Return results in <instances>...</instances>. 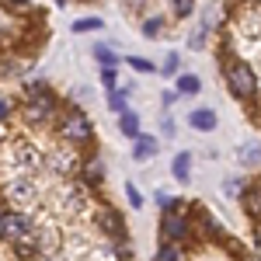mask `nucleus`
Masks as SVG:
<instances>
[{
  "instance_id": "obj_4",
  "label": "nucleus",
  "mask_w": 261,
  "mask_h": 261,
  "mask_svg": "<svg viewBox=\"0 0 261 261\" xmlns=\"http://www.w3.org/2000/svg\"><path fill=\"white\" fill-rule=\"evenodd\" d=\"M21 233H24V216L4 213V216H0V237H7V241H18Z\"/></svg>"
},
{
  "instance_id": "obj_8",
  "label": "nucleus",
  "mask_w": 261,
  "mask_h": 261,
  "mask_svg": "<svg viewBox=\"0 0 261 261\" xmlns=\"http://www.w3.org/2000/svg\"><path fill=\"white\" fill-rule=\"evenodd\" d=\"M49 112H53V94H42V98H35V105L28 108V119L39 122V119H45Z\"/></svg>"
},
{
  "instance_id": "obj_11",
  "label": "nucleus",
  "mask_w": 261,
  "mask_h": 261,
  "mask_svg": "<svg viewBox=\"0 0 261 261\" xmlns=\"http://www.w3.org/2000/svg\"><path fill=\"white\" fill-rule=\"evenodd\" d=\"M199 91H202V84L195 73H181L178 77V94H199Z\"/></svg>"
},
{
  "instance_id": "obj_21",
  "label": "nucleus",
  "mask_w": 261,
  "mask_h": 261,
  "mask_svg": "<svg viewBox=\"0 0 261 261\" xmlns=\"http://www.w3.org/2000/svg\"><path fill=\"white\" fill-rule=\"evenodd\" d=\"M174 14H178V18L192 14V0H174Z\"/></svg>"
},
{
  "instance_id": "obj_24",
  "label": "nucleus",
  "mask_w": 261,
  "mask_h": 261,
  "mask_svg": "<svg viewBox=\"0 0 261 261\" xmlns=\"http://www.w3.org/2000/svg\"><path fill=\"white\" fill-rule=\"evenodd\" d=\"M112 108H115V112H125V98H122V94H112Z\"/></svg>"
},
{
  "instance_id": "obj_1",
  "label": "nucleus",
  "mask_w": 261,
  "mask_h": 261,
  "mask_svg": "<svg viewBox=\"0 0 261 261\" xmlns=\"http://www.w3.org/2000/svg\"><path fill=\"white\" fill-rule=\"evenodd\" d=\"M226 84H230V91L237 94V98H251L254 91H258V81H254V73H251V66L247 63H226Z\"/></svg>"
},
{
  "instance_id": "obj_10",
  "label": "nucleus",
  "mask_w": 261,
  "mask_h": 261,
  "mask_svg": "<svg viewBox=\"0 0 261 261\" xmlns=\"http://www.w3.org/2000/svg\"><path fill=\"white\" fill-rule=\"evenodd\" d=\"M101 223H105V230H108L112 237H122V216L115 209H105V213H101Z\"/></svg>"
},
{
  "instance_id": "obj_22",
  "label": "nucleus",
  "mask_w": 261,
  "mask_h": 261,
  "mask_svg": "<svg viewBox=\"0 0 261 261\" xmlns=\"http://www.w3.org/2000/svg\"><path fill=\"white\" fill-rule=\"evenodd\" d=\"M178 70V53H167V60H164V73H174Z\"/></svg>"
},
{
  "instance_id": "obj_23",
  "label": "nucleus",
  "mask_w": 261,
  "mask_h": 261,
  "mask_svg": "<svg viewBox=\"0 0 261 261\" xmlns=\"http://www.w3.org/2000/svg\"><path fill=\"white\" fill-rule=\"evenodd\" d=\"M125 195H129V202H133V209H140V205H143L140 192H136V185H129V188H125Z\"/></svg>"
},
{
  "instance_id": "obj_6",
  "label": "nucleus",
  "mask_w": 261,
  "mask_h": 261,
  "mask_svg": "<svg viewBox=\"0 0 261 261\" xmlns=\"http://www.w3.org/2000/svg\"><path fill=\"white\" fill-rule=\"evenodd\" d=\"M157 150H161L157 136H143V133L136 136V150H133V153H136V161H146V157H153Z\"/></svg>"
},
{
  "instance_id": "obj_19",
  "label": "nucleus",
  "mask_w": 261,
  "mask_h": 261,
  "mask_svg": "<svg viewBox=\"0 0 261 261\" xmlns=\"http://www.w3.org/2000/svg\"><path fill=\"white\" fill-rule=\"evenodd\" d=\"M202 226H205V233H209V237H223V226L213 220V216H202Z\"/></svg>"
},
{
  "instance_id": "obj_12",
  "label": "nucleus",
  "mask_w": 261,
  "mask_h": 261,
  "mask_svg": "<svg viewBox=\"0 0 261 261\" xmlns=\"http://www.w3.org/2000/svg\"><path fill=\"white\" fill-rule=\"evenodd\" d=\"M244 209H247L251 216H261V188H251V192H247V199H244Z\"/></svg>"
},
{
  "instance_id": "obj_16",
  "label": "nucleus",
  "mask_w": 261,
  "mask_h": 261,
  "mask_svg": "<svg viewBox=\"0 0 261 261\" xmlns=\"http://www.w3.org/2000/svg\"><path fill=\"white\" fill-rule=\"evenodd\" d=\"M241 161L244 164H261V146H244V150H241Z\"/></svg>"
},
{
  "instance_id": "obj_25",
  "label": "nucleus",
  "mask_w": 261,
  "mask_h": 261,
  "mask_svg": "<svg viewBox=\"0 0 261 261\" xmlns=\"http://www.w3.org/2000/svg\"><path fill=\"white\" fill-rule=\"evenodd\" d=\"M7 112H11V105H7V101H0V119H7Z\"/></svg>"
},
{
  "instance_id": "obj_15",
  "label": "nucleus",
  "mask_w": 261,
  "mask_h": 261,
  "mask_svg": "<svg viewBox=\"0 0 261 261\" xmlns=\"http://www.w3.org/2000/svg\"><path fill=\"white\" fill-rule=\"evenodd\" d=\"M105 24H101V18H81L73 21V32H101Z\"/></svg>"
},
{
  "instance_id": "obj_13",
  "label": "nucleus",
  "mask_w": 261,
  "mask_h": 261,
  "mask_svg": "<svg viewBox=\"0 0 261 261\" xmlns=\"http://www.w3.org/2000/svg\"><path fill=\"white\" fill-rule=\"evenodd\" d=\"M157 261H185V254H181L178 244H164L161 251H157Z\"/></svg>"
},
{
  "instance_id": "obj_14",
  "label": "nucleus",
  "mask_w": 261,
  "mask_h": 261,
  "mask_svg": "<svg viewBox=\"0 0 261 261\" xmlns=\"http://www.w3.org/2000/svg\"><path fill=\"white\" fill-rule=\"evenodd\" d=\"M94 56H98V63L105 66V70H112V66L119 63V56H115V53H112L108 45H98V49H94Z\"/></svg>"
},
{
  "instance_id": "obj_7",
  "label": "nucleus",
  "mask_w": 261,
  "mask_h": 261,
  "mask_svg": "<svg viewBox=\"0 0 261 261\" xmlns=\"http://www.w3.org/2000/svg\"><path fill=\"white\" fill-rule=\"evenodd\" d=\"M119 129L125 133V136H140V115L125 108V112L119 115Z\"/></svg>"
},
{
  "instance_id": "obj_2",
  "label": "nucleus",
  "mask_w": 261,
  "mask_h": 261,
  "mask_svg": "<svg viewBox=\"0 0 261 261\" xmlns=\"http://www.w3.org/2000/svg\"><path fill=\"white\" fill-rule=\"evenodd\" d=\"M63 136L73 140V143H91V122L84 119L81 112H70L63 119Z\"/></svg>"
},
{
  "instance_id": "obj_3",
  "label": "nucleus",
  "mask_w": 261,
  "mask_h": 261,
  "mask_svg": "<svg viewBox=\"0 0 261 261\" xmlns=\"http://www.w3.org/2000/svg\"><path fill=\"white\" fill-rule=\"evenodd\" d=\"M161 230H164V237H167V244H174V241H181V237L188 233V220L178 216V209H167V213H164Z\"/></svg>"
},
{
  "instance_id": "obj_5",
  "label": "nucleus",
  "mask_w": 261,
  "mask_h": 261,
  "mask_svg": "<svg viewBox=\"0 0 261 261\" xmlns=\"http://www.w3.org/2000/svg\"><path fill=\"white\" fill-rule=\"evenodd\" d=\"M188 122H192L199 133H213V129H216V115H213V108H195V112L188 115Z\"/></svg>"
},
{
  "instance_id": "obj_9",
  "label": "nucleus",
  "mask_w": 261,
  "mask_h": 261,
  "mask_svg": "<svg viewBox=\"0 0 261 261\" xmlns=\"http://www.w3.org/2000/svg\"><path fill=\"white\" fill-rule=\"evenodd\" d=\"M188 167H192V157L188 153H174V161H171V174L178 181H188Z\"/></svg>"
},
{
  "instance_id": "obj_26",
  "label": "nucleus",
  "mask_w": 261,
  "mask_h": 261,
  "mask_svg": "<svg viewBox=\"0 0 261 261\" xmlns=\"http://www.w3.org/2000/svg\"><path fill=\"white\" fill-rule=\"evenodd\" d=\"M247 261H261V258H247Z\"/></svg>"
},
{
  "instance_id": "obj_20",
  "label": "nucleus",
  "mask_w": 261,
  "mask_h": 261,
  "mask_svg": "<svg viewBox=\"0 0 261 261\" xmlns=\"http://www.w3.org/2000/svg\"><path fill=\"white\" fill-rule=\"evenodd\" d=\"M105 178V164L94 161V164H87V181H101Z\"/></svg>"
},
{
  "instance_id": "obj_17",
  "label": "nucleus",
  "mask_w": 261,
  "mask_h": 261,
  "mask_svg": "<svg viewBox=\"0 0 261 261\" xmlns=\"http://www.w3.org/2000/svg\"><path fill=\"white\" fill-rule=\"evenodd\" d=\"M129 66H133V70H140V73H150V70H157L153 63L143 60V56H129Z\"/></svg>"
},
{
  "instance_id": "obj_18",
  "label": "nucleus",
  "mask_w": 261,
  "mask_h": 261,
  "mask_svg": "<svg viewBox=\"0 0 261 261\" xmlns=\"http://www.w3.org/2000/svg\"><path fill=\"white\" fill-rule=\"evenodd\" d=\"M161 24H164L161 18H150L143 24V35H146V39H157V35H161Z\"/></svg>"
}]
</instances>
